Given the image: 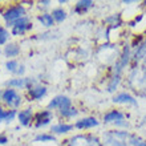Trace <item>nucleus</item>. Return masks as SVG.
Segmentation results:
<instances>
[{"instance_id":"1","label":"nucleus","mask_w":146,"mask_h":146,"mask_svg":"<svg viewBox=\"0 0 146 146\" xmlns=\"http://www.w3.org/2000/svg\"><path fill=\"white\" fill-rule=\"evenodd\" d=\"M3 19L5 21V25L8 28H12V25L20 20L21 17L27 16V9L24 7V4L21 3H17V4H13L11 7H8L5 11L3 12Z\"/></svg>"},{"instance_id":"2","label":"nucleus","mask_w":146,"mask_h":146,"mask_svg":"<svg viewBox=\"0 0 146 146\" xmlns=\"http://www.w3.org/2000/svg\"><path fill=\"white\" fill-rule=\"evenodd\" d=\"M129 133L125 130H109L104 135L102 146H129Z\"/></svg>"},{"instance_id":"3","label":"nucleus","mask_w":146,"mask_h":146,"mask_svg":"<svg viewBox=\"0 0 146 146\" xmlns=\"http://www.w3.org/2000/svg\"><path fill=\"white\" fill-rule=\"evenodd\" d=\"M0 100L3 101L9 109H15V110H17V109L21 106V104H23V97H21V94L12 88H5L4 90H1Z\"/></svg>"},{"instance_id":"4","label":"nucleus","mask_w":146,"mask_h":146,"mask_svg":"<svg viewBox=\"0 0 146 146\" xmlns=\"http://www.w3.org/2000/svg\"><path fill=\"white\" fill-rule=\"evenodd\" d=\"M62 146H102V141H100L93 134L74 135L70 139L65 141Z\"/></svg>"},{"instance_id":"5","label":"nucleus","mask_w":146,"mask_h":146,"mask_svg":"<svg viewBox=\"0 0 146 146\" xmlns=\"http://www.w3.org/2000/svg\"><path fill=\"white\" fill-rule=\"evenodd\" d=\"M102 121L105 123H111L115 127H127L129 122L126 121V115L125 113L118 109H111V110L106 111L102 117Z\"/></svg>"},{"instance_id":"6","label":"nucleus","mask_w":146,"mask_h":146,"mask_svg":"<svg viewBox=\"0 0 146 146\" xmlns=\"http://www.w3.org/2000/svg\"><path fill=\"white\" fill-rule=\"evenodd\" d=\"M73 106L72 105V100H70L68 96H64V94H58V96H54L52 100L48 102L46 105V109L48 110H65V109Z\"/></svg>"},{"instance_id":"7","label":"nucleus","mask_w":146,"mask_h":146,"mask_svg":"<svg viewBox=\"0 0 146 146\" xmlns=\"http://www.w3.org/2000/svg\"><path fill=\"white\" fill-rule=\"evenodd\" d=\"M5 84H7L8 88H12L19 92L21 89H29L31 86L38 84V82L35 78H31V77H15V78L8 80Z\"/></svg>"},{"instance_id":"8","label":"nucleus","mask_w":146,"mask_h":146,"mask_svg":"<svg viewBox=\"0 0 146 146\" xmlns=\"http://www.w3.org/2000/svg\"><path fill=\"white\" fill-rule=\"evenodd\" d=\"M33 28V24H32L31 19L28 16H24L20 20H17L11 28V35L12 36H23L25 35L27 32H29Z\"/></svg>"},{"instance_id":"9","label":"nucleus","mask_w":146,"mask_h":146,"mask_svg":"<svg viewBox=\"0 0 146 146\" xmlns=\"http://www.w3.org/2000/svg\"><path fill=\"white\" fill-rule=\"evenodd\" d=\"M53 119V113L52 110H48V109H44V110L37 111L35 115H33V125H35L36 129H41V127H45L48 125H50Z\"/></svg>"},{"instance_id":"10","label":"nucleus","mask_w":146,"mask_h":146,"mask_svg":"<svg viewBox=\"0 0 146 146\" xmlns=\"http://www.w3.org/2000/svg\"><path fill=\"white\" fill-rule=\"evenodd\" d=\"M48 93V89L46 86L41 84H36L33 86H31L29 89H27V96H28V100L29 101H40L42 100L44 97L46 96Z\"/></svg>"},{"instance_id":"11","label":"nucleus","mask_w":146,"mask_h":146,"mask_svg":"<svg viewBox=\"0 0 146 146\" xmlns=\"http://www.w3.org/2000/svg\"><path fill=\"white\" fill-rule=\"evenodd\" d=\"M100 125V121L96 117H84L77 119L74 122V129L77 130H90L93 127H97Z\"/></svg>"},{"instance_id":"12","label":"nucleus","mask_w":146,"mask_h":146,"mask_svg":"<svg viewBox=\"0 0 146 146\" xmlns=\"http://www.w3.org/2000/svg\"><path fill=\"white\" fill-rule=\"evenodd\" d=\"M111 101L114 104H119V105H131V106H137L138 105V102H137V100H135L134 97L126 92H121V93L114 94Z\"/></svg>"},{"instance_id":"13","label":"nucleus","mask_w":146,"mask_h":146,"mask_svg":"<svg viewBox=\"0 0 146 146\" xmlns=\"http://www.w3.org/2000/svg\"><path fill=\"white\" fill-rule=\"evenodd\" d=\"M33 115H35L33 109L25 108L23 110L17 111V117L16 118H17V121H19V123L21 126H29V125L33 123Z\"/></svg>"},{"instance_id":"14","label":"nucleus","mask_w":146,"mask_h":146,"mask_svg":"<svg viewBox=\"0 0 146 146\" xmlns=\"http://www.w3.org/2000/svg\"><path fill=\"white\" fill-rule=\"evenodd\" d=\"M74 129L73 123H68V122H57L50 126V134L53 135H65Z\"/></svg>"},{"instance_id":"15","label":"nucleus","mask_w":146,"mask_h":146,"mask_svg":"<svg viewBox=\"0 0 146 146\" xmlns=\"http://www.w3.org/2000/svg\"><path fill=\"white\" fill-rule=\"evenodd\" d=\"M94 7V1L93 0H80L74 4V8H73V12L77 13V15H84L89 9H92Z\"/></svg>"},{"instance_id":"16","label":"nucleus","mask_w":146,"mask_h":146,"mask_svg":"<svg viewBox=\"0 0 146 146\" xmlns=\"http://www.w3.org/2000/svg\"><path fill=\"white\" fill-rule=\"evenodd\" d=\"M4 54L5 57H8V60H15V57H17L20 54V45L16 42H8L4 46Z\"/></svg>"},{"instance_id":"17","label":"nucleus","mask_w":146,"mask_h":146,"mask_svg":"<svg viewBox=\"0 0 146 146\" xmlns=\"http://www.w3.org/2000/svg\"><path fill=\"white\" fill-rule=\"evenodd\" d=\"M17 117V110L15 109H4L0 106V122H12Z\"/></svg>"},{"instance_id":"18","label":"nucleus","mask_w":146,"mask_h":146,"mask_svg":"<svg viewBox=\"0 0 146 146\" xmlns=\"http://www.w3.org/2000/svg\"><path fill=\"white\" fill-rule=\"evenodd\" d=\"M37 20L44 28H53L56 25L53 17L50 15V12H42V13L37 15Z\"/></svg>"},{"instance_id":"19","label":"nucleus","mask_w":146,"mask_h":146,"mask_svg":"<svg viewBox=\"0 0 146 146\" xmlns=\"http://www.w3.org/2000/svg\"><path fill=\"white\" fill-rule=\"evenodd\" d=\"M50 15H52V17H53L54 23H56V24H61L62 21H65L66 17H68V12H66L62 7H56V8H53V9H52Z\"/></svg>"},{"instance_id":"20","label":"nucleus","mask_w":146,"mask_h":146,"mask_svg":"<svg viewBox=\"0 0 146 146\" xmlns=\"http://www.w3.org/2000/svg\"><path fill=\"white\" fill-rule=\"evenodd\" d=\"M119 82H121V76H118V74H111L108 81V85H106V90H108L109 93H114L115 90H117V88H118Z\"/></svg>"},{"instance_id":"21","label":"nucleus","mask_w":146,"mask_h":146,"mask_svg":"<svg viewBox=\"0 0 146 146\" xmlns=\"http://www.w3.org/2000/svg\"><path fill=\"white\" fill-rule=\"evenodd\" d=\"M33 142H56V137L50 133H38L33 138Z\"/></svg>"},{"instance_id":"22","label":"nucleus","mask_w":146,"mask_h":146,"mask_svg":"<svg viewBox=\"0 0 146 146\" xmlns=\"http://www.w3.org/2000/svg\"><path fill=\"white\" fill-rule=\"evenodd\" d=\"M58 114H60V117H62V118H65V119H72V118H74V117H77L78 109L74 108V106H70V108L65 109V110L58 111Z\"/></svg>"},{"instance_id":"23","label":"nucleus","mask_w":146,"mask_h":146,"mask_svg":"<svg viewBox=\"0 0 146 146\" xmlns=\"http://www.w3.org/2000/svg\"><path fill=\"white\" fill-rule=\"evenodd\" d=\"M127 143H129V146H146L145 139H142L141 137H138V135H135V134L129 135Z\"/></svg>"},{"instance_id":"24","label":"nucleus","mask_w":146,"mask_h":146,"mask_svg":"<svg viewBox=\"0 0 146 146\" xmlns=\"http://www.w3.org/2000/svg\"><path fill=\"white\" fill-rule=\"evenodd\" d=\"M19 61L17 60H8L7 62H5V68H7V70L8 72H11V73H13L15 74L16 73V70H17V68H19Z\"/></svg>"},{"instance_id":"25","label":"nucleus","mask_w":146,"mask_h":146,"mask_svg":"<svg viewBox=\"0 0 146 146\" xmlns=\"http://www.w3.org/2000/svg\"><path fill=\"white\" fill-rule=\"evenodd\" d=\"M9 31H8L7 28H3L1 31H0V45H5L8 44V40H9Z\"/></svg>"},{"instance_id":"26","label":"nucleus","mask_w":146,"mask_h":146,"mask_svg":"<svg viewBox=\"0 0 146 146\" xmlns=\"http://www.w3.org/2000/svg\"><path fill=\"white\" fill-rule=\"evenodd\" d=\"M24 73H25V66L23 65V64H20L19 68H17V70H16V76L17 77H24Z\"/></svg>"},{"instance_id":"27","label":"nucleus","mask_w":146,"mask_h":146,"mask_svg":"<svg viewBox=\"0 0 146 146\" xmlns=\"http://www.w3.org/2000/svg\"><path fill=\"white\" fill-rule=\"evenodd\" d=\"M38 4H40V7L42 8H48L52 4V1H49V0H41V1H38Z\"/></svg>"},{"instance_id":"28","label":"nucleus","mask_w":146,"mask_h":146,"mask_svg":"<svg viewBox=\"0 0 146 146\" xmlns=\"http://www.w3.org/2000/svg\"><path fill=\"white\" fill-rule=\"evenodd\" d=\"M8 143V137L7 135H0V145H5Z\"/></svg>"},{"instance_id":"29","label":"nucleus","mask_w":146,"mask_h":146,"mask_svg":"<svg viewBox=\"0 0 146 146\" xmlns=\"http://www.w3.org/2000/svg\"><path fill=\"white\" fill-rule=\"evenodd\" d=\"M65 3H68V1H66V0H58V4H65Z\"/></svg>"},{"instance_id":"30","label":"nucleus","mask_w":146,"mask_h":146,"mask_svg":"<svg viewBox=\"0 0 146 146\" xmlns=\"http://www.w3.org/2000/svg\"><path fill=\"white\" fill-rule=\"evenodd\" d=\"M3 28H4V27H3V25H1V24H0V31H1V29H3Z\"/></svg>"},{"instance_id":"31","label":"nucleus","mask_w":146,"mask_h":146,"mask_svg":"<svg viewBox=\"0 0 146 146\" xmlns=\"http://www.w3.org/2000/svg\"><path fill=\"white\" fill-rule=\"evenodd\" d=\"M0 53H1V50H0Z\"/></svg>"}]
</instances>
